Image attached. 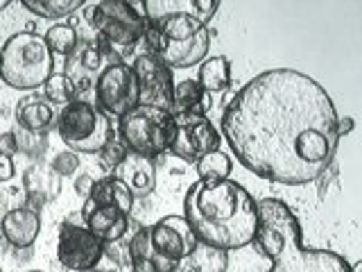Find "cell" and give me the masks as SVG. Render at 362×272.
Here are the masks:
<instances>
[{
    "label": "cell",
    "mask_w": 362,
    "mask_h": 272,
    "mask_svg": "<svg viewBox=\"0 0 362 272\" xmlns=\"http://www.w3.org/2000/svg\"><path fill=\"white\" fill-rule=\"evenodd\" d=\"M105 154H102V159H105V164H109L111 168H116L124 157H127V147H124V143L122 141H116V139H111L109 143H107V147L102 150Z\"/></svg>",
    "instance_id": "obj_29"
},
{
    "label": "cell",
    "mask_w": 362,
    "mask_h": 272,
    "mask_svg": "<svg viewBox=\"0 0 362 272\" xmlns=\"http://www.w3.org/2000/svg\"><path fill=\"white\" fill-rule=\"evenodd\" d=\"M82 64H84V68H88V71H95V68H100V64H102V55H100V50L95 48V45H88V48L84 50V55H82Z\"/></svg>",
    "instance_id": "obj_31"
},
{
    "label": "cell",
    "mask_w": 362,
    "mask_h": 272,
    "mask_svg": "<svg viewBox=\"0 0 362 272\" xmlns=\"http://www.w3.org/2000/svg\"><path fill=\"white\" fill-rule=\"evenodd\" d=\"M173 116H175V136L168 150L177 159L197 164L204 154L220 150L222 136L218 128L204 113L186 111V113H173Z\"/></svg>",
    "instance_id": "obj_8"
},
{
    "label": "cell",
    "mask_w": 362,
    "mask_h": 272,
    "mask_svg": "<svg viewBox=\"0 0 362 272\" xmlns=\"http://www.w3.org/2000/svg\"><path fill=\"white\" fill-rule=\"evenodd\" d=\"M7 249H9V243H7V238H5L3 230H0V254L7 252Z\"/></svg>",
    "instance_id": "obj_36"
},
{
    "label": "cell",
    "mask_w": 362,
    "mask_h": 272,
    "mask_svg": "<svg viewBox=\"0 0 362 272\" xmlns=\"http://www.w3.org/2000/svg\"><path fill=\"white\" fill-rule=\"evenodd\" d=\"M105 256V243L95 234H90L84 225H64L57 243V259L66 270L88 272L98 268Z\"/></svg>",
    "instance_id": "obj_10"
},
{
    "label": "cell",
    "mask_w": 362,
    "mask_h": 272,
    "mask_svg": "<svg viewBox=\"0 0 362 272\" xmlns=\"http://www.w3.org/2000/svg\"><path fill=\"white\" fill-rule=\"evenodd\" d=\"M0 230H3L7 243L11 247L25 249V247H32L34 241L39 238L41 218L34 209H25V207L11 209L3 215V220H0Z\"/></svg>",
    "instance_id": "obj_16"
},
{
    "label": "cell",
    "mask_w": 362,
    "mask_h": 272,
    "mask_svg": "<svg viewBox=\"0 0 362 272\" xmlns=\"http://www.w3.org/2000/svg\"><path fill=\"white\" fill-rule=\"evenodd\" d=\"M337 118L331 96L313 77L272 68L249 79L229 100L220 136L254 175L301 186L333 166Z\"/></svg>",
    "instance_id": "obj_1"
},
{
    "label": "cell",
    "mask_w": 362,
    "mask_h": 272,
    "mask_svg": "<svg viewBox=\"0 0 362 272\" xmlns=\"http://www.w3.org/2000/svg\"><path fill=\"white\" fill-rule=\"evenodd\" d=\"M88 272H107V270H100V268H93V270H88Z\"/></svg>",
    "instance_id": "obj_38"
},
{
    "label": "cell",
    "mask_w": 362,
    "mask_h": 272,
    "mask_svg": "<svg viewBox=\"0 0 362 272\" xmlns=\"http://www.w3.org/2000/svg\"><path fill=\"white\" fill-rule=\"evenodd\" d=\"M86 21L98 30L113 48L132 50L134 43L143 39L147 30V16L143 3H127V0H102L95 5H86Z\"/></svg>",
    "instance_id": "obj_7"
},
{
    "label": "cell",
    "mask_w": 362,
    "mask_h": 272,
    "mask_svg": "<svg viewBox=\"0 0 362 272\" xmlns=\"http://www.w3.org/2000/svg\"><path fill=\"white\" fill-rule=\"evenodd\" d=\"M195 168H197L199 181H222V179H229L233 162L229 154L215 150V152L204 154L195 164Z\"/></svg>",
    "instance_id": "obj_23"
},
{
    "label": "cell",
    "mask_w": 362,
    "mask_h": 272,
    "mask_svg": "<svg viewBox=\"0 0 362 272\" xmlns=\"http://www.w3.org/2000/svg\"><path fill=\"white\" fill-rule=\"evenodd\" d=\"M211 107H213V100L206 91L197 84V79H184V82L175 84L170 113L195 111V113H204V116H206Z\"/></svg>",
    "instance_id": "obj_19"
},
{
    "label": "cell",
    "mask_w": 362,
    "mask_h": 272,
    "mask_svg": "<svg viewBox=\"0 0 362 272\" xmlns=\"http://www.w3.org/2000/svg\"><path fill=\"white\" fill-rule=\"evenodd\" d=\"M21 5L41 18H64L71 16L75 9L84 7L82 0H21Z\"/></svg>",
    "instance_id": "obj_24"
},
{
    "label": "cell",
    "mask_w": 362,
    "mask_h": 272,
    "mask_svg": "<svg viewBox=\"0 0 362 272\" xmlns=\"http://www.w3.org/2000/svg\"><path fill=\"white\" fill-rule=\"evenodd\" d=\"M113 177L127 186L134 200L150 196V193H154V188H156V173H154L152 159H145L134 152H127V157L113 168Z\"/></svg>",
    "instance_id": "obj_14"
},
{
    "label": "cell",
    "mask_w": 362,
    "mask_h": 272,
    "mask_svg": "<svg viewBox=\"0 0 362 272\" xmlns=\"http://www.w3.org/2000/svg\"><path fill=\"white\" fill-rule=\"evenodd\" d=\"M184 218L199 245L231 252L252 245L258 227V207L252 193L233 179H197L186 191Z\"/></svg>",
    "instance_id": "obj_2"
},
{
    "label": "cell",
    "mask_w": 362,
    "mask_h": 272,
    "mask_svg": "<svg viewBox=\"0 0 362 272\" xmlns=\"http://www.w3.org/2000/svg\"><path fill=\"white\" fill-rule=\"evenodd\" d=\"M75 188H77V193L79 196H88L90 193V188H93V179H90V175H79L77 179H75Z\"/></svg>",
    "instance_id": "obj_34"
},
{
    "label": "cell",
    "mask_w": 362,
    "mask_h": 272,
    "mask_svg": "<svg viewBox=\"0 0 362 272\" xmlns=\"http://www.w3.org/2000/svg\"><path fill=\"white\" fill-rule=\"evenodd\" d=\"M95 107L113 118H122L124 113L139 107V84H136L132 66L124 62L116 66H107L95 82Z\"/></svg>",
    "instance_id": "obj_9"
},
{
    "label": "cell",
    "mask_w": 362,
    "mask_h": 272,
    "mask_svg": "<svg viewBox=\"0 0 362 272\" xmlns=\"http://www.w3.org/2000/svg\"><path fill=\"white\" fill-rule=\"evenodd\" d=\"M190 5L195 7L192 14H195V18L202 23V26H206V23L215 16V11L220 9L218 0H190Z\"/></svg>",
    "instance_id": "obj_28"
},
{
    "label": "cell",
    "mask_w": 362,
    "mask_h": 272,
    "mask_svg": "<svg viewBox=\"0 0 362 272\" xmlns=\"http://www.w3.org/2000/svg\"><path fill=\"white\" fill-rule=\"evenodd\" d=\"M105 254L113 261V264L122 266H129V249L127 245H118V243H109L105 245Z\"/></svg>",
    "instance_id": "obj_30"
},
{
    "label": "cell",
    "mask_w": 362,
    "mask_h": 272,
    "mask_svg": "<svg viewBox=\"0 0 362 272\" xmlns=\"http://www.w3.org/2000/svg\"><path fill=\"white\" fill-rule=\"evenodd\" d=\"M57 132L68 150L79 154H98L113 139L111 118L88 100H73L66 105L57 118Z\"/></svg>",
    "instance_id": "obj_6"
},
{
    "label": "cell",
    "mask_w": 362,
    "mask_h": 272,
    "mask_svg": "<svg viewBox=\"0 0 362 272\" xmlns=\"http://www.w3.org/2000/svg\"><path fill=\"white\" fill-rule=\"evenodd\" d=\"M82 218L86 230L95 234L105 245L118 243L127 234L129 227V215L122 213L118 207H90V204L84 202Z\"/></svg>",
    "instance_id": "obj_13"
},
{
    "label": "cell",
    "mask_w": 362,
    "mask_h": 272,
    "mask_svg": "<svg viewBox=\"0 0 362 272\" xmlns=\"http://www.w3.org/2000/svg\"><path fill=\"white\" fill-rule=\"evenodd\" d=\"M16 118L23 130L37 134V132H45L54 123V111L48 100L25 98L16 109Z\"/></svg>",
    "instance_id": "obj_20"
},
{
    "label": "cell",
    "mask_w": 362,
    "mask_h": 272,
    "mask_svg": "<svg viewBox=\"0 0 362 272\" xmlns=\"http://www.w3.org/2000/svg\"><path fill=\"white\" fill-rule=\"evenodd\" d=\"M18 147V141L14 139V134H3L0 136V154H9Z\"/></svg>",
    "instance_id": "obj_33"
},
{
    "label": "cell",
    "mask_w": 362,
    "mask_h": 272,
    "mask_svg": "<svg viewBox=\"0 0 362 272\" xmlns=\"http://www.w3.org/2000/svg\"><path fill=\"white\" fill-rule=\"evenodd\" d=\"M129 66L134 71L136 84H139L141 105H152V107H161V109L170 111V105H173V91H175L173 71L150 52L139 55L134 60V64H129Z\"/></svg>",
    "instance_id": "obj_11"
},
{
    "label": "cell",
    "mask_w": 362,
    "mask_h": 272,
    "mask_svg": "<svg viewBox=\"0 0 362 272\" xmlns=\"http://www.w3.org/2000/svg\"><path fill=\"white\" fill-rule=\"evenodd\" d=\"M14 175H16L14 159L9 154H0V181H9Z\"/></svg>",
    "instance_id": "obj_32"
},
{
    "label": "cell",
    "mask_w": 362,
    "mask_h": 272,
    "mask_svg": "<svg viewBox=\"0 0 362 272\" xmlns=\"http://www.w3.org/2000/svg\"><path fill=\"white\" fill-rule=\"evenodd\" d=\"M43 94H45V100L48 102H54V105H71L75 100V94H77V86L75 82L68 75L64 73H52L48 77V82L43 84Z\"/></svg>",
    "instance_id": "obj_25"
},
{
    "label": "cell",
    "mask_w": 362,
    "mask_h": 272,
    "mask_svg": "<svg viewBox=\"0 0 362 272\" xmlns=\"http://www.w3.org/2000/svg\"><path fill=\"white\" fill-rule=\"evenodd\" d=\"M54 73V55L37 32H18L0 50V79L16 91H32Z\"/></svg>",
    "instance_id": "obj_4"
},
{
    "label": "cell",
    "mask_w": 362,
    "mask_h": 272,
    "mask_svg": "<svg viewBox=\"0 0 362 272\" xmlns=\"http://www.w3.org/2000/svg\"><path fill=\"white\" fill-rule=\"evenodd\" d=\"M197 84L206 91V94H220V91L229 89L231 84V62L229 57L218 55L211 60H204L199 66V77Z\"/></svg>",
    "instance_id": "obj_22"
},
{
    "label": "cell",
    "mask_w": 362,
    "mask_h": 272,
    "mask_svg": "<svg viewBox=\"0 0 362 272\" xmlns=\"http://www.w3.org/2000/svg\"><path fill=\"white\" fill-rule=\"evenodd\" d=\"M28 272H43V270H28Z\"/></svg>",
    "instance_id": "obj_39"
},
{
    "label": "cell",
    "mask_w": 362,
    "mask_h": 272,
    "mask_svg": "<svg viewBox=\"0 0 362 272\" xmlns=\"http://www.w3.org/2000/svg\"><path fill=\"white\" fill-rule=\"evenodd\" d=\"M23 181H25V188L30 193L32 202L37 204H45L50 202L52 198H57V193H59V186H62V177L54 173L52 168H30L25 177H23Z\"/></svg>",
    "instance_id": "obj_21"
},
{
    "label": "cell",
    "mask_w": 362,
    "mask_h": 272,
    "mask_svg": "<svg viewBox=\"0 0 362 272\" xmlns=\"http://www.w3.org/2000/svg\"><path fill=\"white\" fill-rule=\"evenodd\" d=\"M150 232V243L163 259L181 264V261L190 259L197 252V238L188 227L184 215H165L152 227H147Z\"/></svg>",
    "instance_id": "obj_12"
},
{
    "label": "cell",
    "mask_w": 362,
    "mask_h": 272,
    "mask_svg": "<svg viewBox=\"0 0 362 272\" xmlns=\"http://www.w3.org/2000/svg\"><path fill=\"white\" fill-rule=\"evenodd\" d=\"M209 45H211L209 30H202L199 34H195V37L188 41L163 43L154 57L161 60L168 68H192L206 60Z\"/></svg>",
    "instance_id": "obj_15"
},
{
    "label": "cell",
    "mask_w": 362,
    "mask_h": 272,
    "mask_svg": "<svg viewBox=\"0 0 362 272\" xmlns=\"http://www.w3.org/2000/svg\"><path fill=\"white\" fill-rule=\"evenodd\" d=\"M351 130H354V118H337V136H346Z\"/></svg>",
    "instance_id": "obj_35"
},
{
    "label": "cell",
    "mask_w": 362,
    "mask_h": 272,
    "mask_svg": "<svg viewBox=\"0 0 362 272\" xmlns=\"http://www.w3.org/2000/svg\"><path fill=\"white\" fill-rule=\"evenodd\" d=\"M129 249V268L132 272H175L179 264L163 259L150 243V232L147 227L139 230L127 243Z\"/></svg>",
    "instance_id": "obj_17"
},
{
    "label": "cell",
    "mask_w": 362,
    "mask_h": 272,
    "mask_svg": "<svg viewBox=\"0 0 362 272\" xmlns=\"http://www.w3.org/2000/svg\"><path fill=\"white\" fill-rule=\"evenodd\" d=\"M7 7H9V0H0V11L7 9Z\"/></svg>",
    "instance_id": "obj_37"
},
{
    "label": "cell",
    "mask_w": 362,
    "mask_h": 272,
    "mask_svg": "<svg viewBox=\"0 0 362 272\" xmlns=\"http://www.w3.org/2000/svg\"><path fill=\"white\" fill-rule=\"evenodd\" d=\"M77 166H79V159H77V154L71 152V150H68V152H62V154H57V157L52 159V164H50V168H52L59 177L73 175L75 170H77Z\"/></svg>",
    "instance_id": "obj_27"
},
{
    "label": "cell",
    "mask_w": 362,
    "mask_h": 272,
    "mask_svg": "<svg viewBox=\"0 0 362 272\" xmlns=\"http://www.w3.org/2000/svg\"><path fill=\"white\" fill-rule=\"evenodd\" d=\"M84 202L90 207H118L122 213L129 215L134 207V196L116 177H102L93 181V188H90Z\"/></svg>",
    "instance_id": "obj_18"
},
{
    "label": "cell",
    "mask_w": 362,
    "mask_h": 272,
    "mask_svg": "<svg viewBox=\"0 0 362 272\" xmlns=\"http://www.w3.org/2000/svg\"><path fill=\"white\" fill-rule=\"evenodd\" d=\"M45 43H48V48L52 55H71L75 52L77 48V32L73 26H68V23H57L52 26L48 32H45Z\"/></svg>",
    "instance_id": "obj_26"
},
{
    "label": "cell",
    "mask_w": 362,
    "mask_h": 272,
    "mask_svg": "<svg viewBox=\"0 0 362 272\" xmlns=\"http://www.w3.org/2000/svg\"><path fill=\"white\" fill-rule=\"evenodd\" d=\"M258 227L254 245L272 261L269 272H351V264L331 249H305L301 225L286 202L265 198L256 202Z\"/></svg>",
    "instance_id": "obj_3"
},
{
    "label": "cell",
    "mask_w": 362,
    "mask_h": 272,
    "mask_svg": "<svg viewBox=\"0 0 362 272\" xmlns=\"http://www.w3.org/2000/svg\"><path fill=\"white\" fill-rule=\"evenodd\" d=\"M120 141L129 152L145 159L163 154L175 136V116L168 109L139 105L120 118Z\"/></svg>",
    "instance_id": "obj_5"
}]
</instances>
